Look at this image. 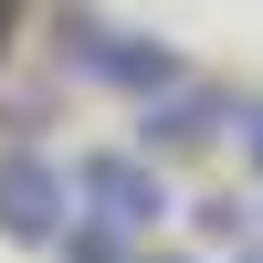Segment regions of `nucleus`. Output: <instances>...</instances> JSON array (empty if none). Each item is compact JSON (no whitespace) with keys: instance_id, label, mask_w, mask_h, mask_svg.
Masks as SVG:
<instances>
[{"instance_id":"1","label":"nucleus","mask_w":263,"mask_h":263,"mask_svg":"<svg viewBox=\"0 0 263 263\" xmlns=\"http://www.w3.org/2000/svg\"><path fill=\"white\" fill-rule=\"evenodd\" d=\"M63 74H84V84H105V95H168V84L190 74L179 53H168L158 32H126V21H105V11H63Z\"/></svg>"},{"instance_id":"2","label":"nucleus","mask_w":263,"mask_h":263,"mask_svg":"<svg viewBox=\"0 0 263 263\" xmlns=\"http://www.w3.org/2000/svg\"><path fill=\"white\" fill-rule=\"evenodd\" d=\"M74 221H95V232H158L168 221V179H158V158L147 147H84L74 158Z\"/></svg>"},{"instance_id":"3","label":"nucleus","mask_w":263,"mask_h":263,"mask_svg":"<svg viewBox=\"0 0 263 263\" xmlns=\"http://www.w3.org/2000/svg\"><path fill=\"white\" fill-rule=\"evenodd\" d=\"M74 232V168L42 147H0V242H42L53 253Z\"/></svg>"},{"instance_id":"4","label":"nucleus","mask_w":263,"mask_h":263,"mask_svg":"<svg viewBox=\"0 0 263 263\" xmlns=\"http://www.w3.org/2000/svg\"><path fill=\"white\" fill-rule=\"evenodd\" d=\"M232 116H242V105H232L221 84L179 74L168 95H147V105H137V147H147V158H200V147H221V137H232Z\"/></svg>"},{"instance_id":"5","label":"nucleus","mask_w":263,"mask_h":263,"mask_svg":"<svg viewBox=\"0 0 263 263\" xmlns=\"http://www.w3.org/2000/svg\"><path fill=\"white\" fill-rule=\"evenodd\" d=\"M53 253H63V263H126V232H95V221H74Z\"/></svg>"},{"instance_id":"6","label":"nucleus","mask_w":263,"mask_h":263,"mask_svg":"<svg viewBox=\"0 0 263 263\" xmlns=\"http://www.w3.org/2000/svg\"><path fill=\"white\" fill-rule=\"evenodd\" d=\"M232 147H242V168L263 179V95H242V116H232Z\"/></svg>"},{"instance_id":"7","label":"nucleus","mask_w":263,"mask_h":263,"mask_svg":"<svg viewBox=\"0 0 263 263\" xmlns=\"http://www.w3.org/2000/svg\"><path fill=\"white\" fill-rule=\"evenodd\" d=\"M200 232L211 242H242V200H200Z\"/></svg>"},{"instance_id":"8","label":"nucleus","mask_w":263,"mask_h":263,"mask_svg":"<svg viewBox=\"0 0 263 263\" xmlns=\"http://www.w3.org/2000/svg\"><path fill=\"white\" fill-rule=\"evenodd\" d=\"M242 263H263V253H242Z\"/></svg>"}]
</instances>
